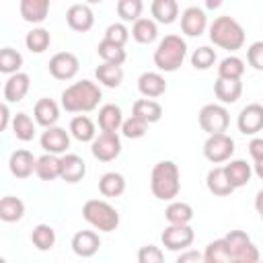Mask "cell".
Masks as SVG:
<instances>
[{"label": "cell", "mask_w": 263, "mask_h": 263, "mask_svg": "<svg viewBox=\"0 0 263 263\" xmlns=\"http://www.w3.org/2000/svg\"><path fill=\"white\" fill-rule=\"evenodd\" d=\"M86 2H88V4H101L103 0H86Z\"/></svg>", "instance_id": "cell-54"}, {"label": "cell", "mask_w": 263, "mask_h": 263, "mask_svg": "<svg viewBox=\"0 0 263 263\" xmlns=\"http://www.w3.org/2000/svg\"><path fill=\"white\" fill-rule=\"evenodd\" d=\"M31 242L39 251H49L55 245V230L49 224H37L31 232Z\"/></svg>", "instance_id": "cell-38"}, {"label": "cell", "mask_w": 263, "mask_h": 263, "mask_svg": "<svg viewBox=\"0 0 263 263\" xmlns=\"http://www.w3.org/2000/svg\"><path fill=\"white\" fill-rule=\"evenodd\" d=\"M193 238L195 232L189 224H168L160 234V240L168 251H185L191 247Z\"/></svg>", "instance_id": "cell-10"}, {"label": "cell", "mask_w": 263, "mask_h": 263, "mask_svg": "<svg viewBox=\"0 0 263 263\" xmlns=\"http://www.w3.org/2000/svg\"><path fill=\"white\" fill-rule=\"evenodd\" d=\"M162 259H164L162 251L158 247H154V245H146V247H142L138 251V261L140 263H160Z\"/></svg>", "instance_id": "cell-48"}, {"label": "cell", "mask_w": 263, "mask_h": 263, "mask_svg": "<svg viewBox=\"0 0 263 263\" xmlns=\"http://www.w3.org/2000/svg\"><path fill=\"white\" fill-rule=\"evenodd\" d=\"M70 134L78 142H90L95 138V121L86 115H76L70 121Z\"/></svg>", "instance_id": "cell-35"}, {"label": "cell", "mask_w": 263, "mask_h": 263, "mask_svg": "<svg viewBox=\"0 0 263 263\" xmlns=\"http://www.w3.org/2000/svg\"><path fill=\"white\" fill-rule=\"evenodd\" d=\"M86 175V162L78 154L60 156V179L66 183H78Z\"/></svg>", "instance_id": "cell-16"}, {"label": "cell", "mask_w": 263, "mask_h": 263, "mask_svg": "<svg viewBox=\"0 0 263 263\" xmlns=\"http://www.w3.org/2000/svg\"><path fill=\"white\" fill-rule=\"evenodd\" d=\"M95 76L99 82H103L105 86L109 88H117L123 80V68L121 64H109V62H103L101 66H97L95 70Z\"/></svg>", "instance_id": "cell-31"}, {"label": "cell", "mask_w": 263, "mask_h": 263, "mask_svg": "<svg viewBox=\"0 0 263 263\" xmlns=\"http://www.w3.org/2000/svg\"><path fill=\"white\" fill-rule=\"evenodd\" d=\"M214 62H216V51L212 47H208V45L197 47L193 51V55H191V64L197 70H208L210 66H214Z\"/></svg>", "instance_id": "cell-45"}, {"label": "cell", "mask_w": 263, "mask_h": 263, "mask_svg": "<svg viewBox=\"0 0 263 263\" xmlns=\"http://www.w3.org/2000/svg\"><path fill=\"white\" fill-rule=\"evenodd\" d=\"M23 66V55L14 47H0V72L14 74Z\"/></svg>", "instance_id": "cell-40"}, {"label": "cell", "mask_w": 263, "mask_h": 263, "mask_svg": "<svg viewBox=\"0 0 263 263\" xmlns=\"http://www.w3.org/2000/svg\"><path fill=\"white\" fill-rule=\"evenodd\" d=\"M205 185H208L210 193H214L218 197H226L234 191V187L230 185V181L224 173V166H214L205 177Z\"/></svg>", "instance_id": "cell-24"}, {"label": "cell", "mask_w": 263, "mask_h": 263, "mask_svg": "<svg viewBox=\"0 0 263 263\" xmlns=\"http://www.w3.org/2000/svg\"><path fill=\"white\" fill-rule=\"evenodd\" d=\"M247 62L255 70H263V41L251 43V47L247 49Z\"/></svg>", "instance_id": "cell-49"}, {"label": "cell", "mask_w": 263, "mask_h": 263, "mask_svg": "<svg viewBox=\"0 0 263 263\" xmlns=\"http://www.w3.org/2000/svg\"><path fill=\"white\" fill-rule=\"evenodd\" d=\"M144 2L142 0H117V14L121 21H136L142 16Z\"/></svg>", "instance_id": "cell-43"}, {"label": "cell", "mask_w": 263, "mask_h": 263, "mask_svg": "<svg viewBox=\"0 0 263 263\" xmlns=\"http://www.w3.org/2000/svg\"><path fill=\"white\" fill-rule=\"evenodd\" d=\"M132 115L144 119V121L150 125V123H156V121L162 117V107H160V103L154 101V99H148V97H146V99H138V101L134 103V107H132Z\"/></svg>", "instance_id": "cell-22"}, {"label": "cell", "mask_w": 263, "mask_h": 263, "mask_svg": "<svg viewBox=\"0 0 263 263\" xmlns=\"http://www.w3.org/2000/svg\"><path fill=\"white\" fill-rule=\"evenodd\" d=\"M185 55H187V43L179 35H166L154 51V64L162 72H175L177 68H181Z\"/></svg>", "instance_id": "cell-4"}, {"label": "cell", "mask_w": 263, "mask_h": 263, "mask_svg": "<svg viewBox=\"0 0 263 263\" xmlns=\"http://www.w3.org/2000/svg\"><path fill=\"white\" fill-rule=\"evenodd\" d=\"M25 216V203L16 195L0 197V220L2 222H18Z\"/></svg>", "instance_id": "cell-29"}, {"label": "cell", "mask_w": 263, "mask_h": 263, "mask_svg": "<svg viewBox=\"0 0 263 263\" xmlns=\"http://www.w3.org/2000/svg\"><path fill=\"white\" fill-rule=\"evenodd\" d=\"M97 53H99V58L103 62H109V64H123L125 62V49H123V45L111 43L107 39H103L97 45Z\"/></svg>", "instance_id": "cell-39"}, {"label": "cell", "mask_w": 263, "mask_h": 263, "mask_svg": "<svg viewBox=\"0 0 263 263\" xmlns=\"http://www.w3.org/2000/svg\"><path fill=\"white\" fill-rule=\"evenodd\" d=\"M78 68H80V62H78L76 53H72V51H58L49 60V74L53 78H58V80L74 78Z\"/></svg>", "instance_id": "cell-11"}, {"label": "cell", "mask_w": 263, "mask_h": 263, "mask_svg": "<svg viewBox=\"0 0 263 263\" xmlns=\"http://www.w3.org/2000/svg\"><path fill=\"white\" fill-rule=\"evenodd\" d=\"M205 25H208V16L201 8L197 6H189L181 12V31L189 37H197L205 31Z\"/></svg>", "instance_id": "cell-15"}, {"label": "cell", "mask_w": 263, "mask_h": 263, "mask_svg": "<svg viewBox=\"0 0 263 263\" xmlns=\"http://www.w3.org/2000/svg\"><path fill=\"white\" fill-rule=\"evenodd\" d=\"M49 4L51 0H21V16L27 23H41L49 12Z\"/></svg>", "instance_id": "cell-25"}, {"label": "cell", "mask_w": 263, "mask_h": 263, "mask_svg": "<svg viewBox=\"0 0 263 263\" xmlns=\"http://www.w3.org/2000/svg\"><path fill=\"white\" fill-rule=\"evenodd\" d=\"M29 84H31V78L29 74L25 72H14L10 74V78L6 80L4 84V99L8 103H18L25 99V95L29 92Z\"/></svg>", "instance_id": "cell-19"}, {"label": "cell", "mask_w": 263, "mask_h": 263, "mask_svg": "<svg viewBox=\"0 0 263 263\" xmlns=\"http://www.w3.org/2000/svg\"><path fill=\"white\" fill-rule=\"evenodd\" d=\"M90 150L92 156L101 162H111L119 156L121 152V140L117 136V132H101L99 136H95L90 140Z\"/></svg>", "instance_id": "cell-8"}, {"label": "cell", "mask_w": 263, "mask_h": 263, "mask_svg": "<svg viewBox=\"0 0 263 263\" xmlns=\"http://www.w3.org/2000/svg\"><path fill=\"white\" fill-rule=\"evenodd\" d=\"M201 259L205 263H230L232 255L228 251V245L224 238H216L205 247V253L201 255Z\"/></svg>", "instance_id": "cell-34"}, {"label": "cell", "mask_w": 263, "mask_h": 263, "mask_svg": "<svg viewBox=\"0 0 263 263\" xmlns=\"http://www.w3.org/2000/svg\"><path fill=\"white\" fill-rule=\"evenodd\" d=\"M121 132H123V136H125V138L136 140V138L146 136V132H148V123H146L144 119H140V117L132 115L129 119L121 121Z\"/></svg>", "instance_id": "cell-44"}, {"label": "cell", "mask_w": 263, "mask_h": 263, "mask_svg": "<svg viewBox=\"0 0 263 263\" xmlns=\"http://www.w3.org/2000/svg\"><path fill=\"white\" fill-rule=\"evenodd\" d=\"M214 92L222 103H236L242 95V84H240V80L218 76V80L214 84Z\"/></svg>", "instance_id": "cell-26"}, {"label": "cell", "mask_w": 263, "mask_h": 263, "mask_svg": "<svg viewBox=\"0 0 263 263\" xmlns=\"http://www.w3.org/2000/svg\"><path fill=\"white\" fill-rule=\"evenodd\" d=\"M35 175L43 181H53L60 177V156L45 152L43 156L35 158Z\"/></svg>", "instance_id": "cell-28"}, {"label": "cell", "mask_w": 263, "mask_h": 263, "mask_svg": "<svg viewBox=\"0 0 263 263\" xmlns=\"http://www.w3.org/2000/svg\"><path fill=\"white\" fill-rule=\"evenodd\" d=\"M82 216L90 226L103 232H111L119 226V212L103 199H86L82 205Z\"/></svg>", "instance_id": "cell-5"}, {"label": "cell", "mask_w": 263, "mask_h": 263, "mask_svg": "<svg viewBox=\"0 0 263 263\" xmlns=\"http://www.w3.org/2000/svg\"><path fill=\"white\" fill-rule=\"evenodd\" d=\"M245 74V62L236 55H228L220 62L218 66V76L220 78H234V80H240V76Z\"/></svg>", "instance_id": "cell-41"}, {"label": "cell", "mask_w": 263, "mask_h": 263, "mask_svg": "<svg viewBox=\"0 0 263 263\" xmlns=\"http://www.w3.org/2000/svg\"><path fill=\"white\" fill-rule=\"evenodd\" d=\"M51 43V37H49V31L43 29V27H37V29H31L25 37V45L29 51L33 53H43Z\"/></svg>", "instance_id": "cell-36"}, {"label": "cell", "mask_w": 263, "mask_h": 263, "mask_svg": "<svg viewBox=\"0 0 263 263\" xmlns=\"http://www.w3.org/2000/svg\"><path fill=\"white\" fill-rule=\"evenodd\" d=\"M210 39L222 49H240L245 45V29L232 16H218L210 25Z\"/></svg>", "instance_id": "cell-3"}, {"label": "cell", "mask_w": 263, "mask_h": 263, "mask_svg": "<svg viewBox=\"0 0 263 263\" xmlns=\"http://www.w3.org/2000/svg\"><path fill=\"white\" fill-rule=\"evenodd\" d=\"M261 197H263V191L257 193V210H261Z\"/></svg>", "instance_id": "cell-53"}, {"label": "cell", "mask_w": 263, "mask_h": 263, "mask_svg": "<svg viewBox=\"0 0 263 263\" xmlns=\"http://www.w3.org/2000/svg\"><path fill=\"white\" fill-rule=\"evenodd\" d=\"M99 191L105 195V197H117L125 191V179L121 173H115V171H109L105 173L101 179H99Z\"/></svg>", "instance_id": "cell-32"}, {"label": "cell", "mask_w": 263, "mask_h": 263, "mask_svg": "<svg viewBox=\"0 0 263 263\" xmlns=\"http://www.w3.org/2000/svg\"><path fill=\"white\" fill-rule=\"evenodd\" d=\"M164 216H166L168 224H189L193 218V208L185 201H173L164 210Z\"/></svg>", "instance_id": "cell-37"}, {"label": "cell", "mask_w": 263, "mask_h": 263, "mask_svg": "<svg viewBox=\"0 0 263 263\" xmlns=\"http://www.w3.org/2000/svg\"><path fill=\"white\" fill-rule=\"evenodd\" d=\"M224 173H226V177H228V181H230V185H232L234 189L247 185V183L251 181V175H253L251 164H249L247 160H240V158L230 160V162L224 166Z\"/></svg>", "instance_id": "cell-23"}, {"label": "cell", "mask_w": 263, "mask_h": 263, "mask_svg": "<svg viewBox=\"0 0 263 263\" xmlns=\"http://www.w3.org/2000/svg\"><path fill=\"white\" fill-rule=\"evenodd\" d=\"M138 88L144 97L148 99H156L160 95H164L166 90V80L158 74V72H144L140 78H138Z\"/></svg>", "instance_id": "cell-21"}, {"label": "cell", "mask_w": 263, "mask_h": 263, "mask_svg": "<svg viewBox=\"0 0 263 263\" xmlns=\"http://www.w3.org/2000/svg\"><path fill=\"white\" fill-rule=\"evenodd\" d=\"M127 37H129V31L125 29L123 23H113V25H109L107 31H105V39L111 41V43H117V45H125Z\"/></svg>", "instance_id": "cell-46"}, {"label": "cell", "mask_w": 263, "mask_h": 263, "mask_svg": "<svg viewBox=\"0 0 263 263\" xmlns=\"http://www.w3.org/2000/svg\"><path fill=\"white\" fill-rule=\"evenodd\" d=\"M201 261V253L197 251H185L177 257V263H199Z\"/></svg>", "instance_id": "cell-50"}, {"label": "cell", "mask_w": 263, "mask_h": 263, "mask_svg": "<svg viewBox=\"0 0 263 263\" xmlns=\"http://www.w3.org/2000/svg\"><path fill=\"white\" fill-rule=\"evenodd\" d=\"M33 113H35V121H37L39 125L49 127V125H55V121H58V117H60V107H58V103H55L53 99L43 97V99H39V101L35 103Z\"/></svg>", "instance_id": "cell-20"}, {"label": "cell", "mask_w": 263, "mask_h": 263, "mask_svg": "<svg viewBox=\"0 0 263 263\" xmlns=\"http://www.w3.org/2000/svg\"><path fill=\"white\" fill-rule=\"evenodd\" d=\"M66 23L72 31L86 33L95 23V14L88 4H72L66 12Z\"/></svg>", "instance_id": "cell-14"}, {"label": "cell", "mask_w": 263, "mask_h": 263, "mask_svg": "<svg viewBox=\"0 0 263 263\" xmlns=\"http://www.w3.org/2000/svg\"><path fill=\"white\" fill-rule=\"evenodd\" d=\"M158 35V29H156V23L152 18H136L134 21V27H132V37L138 41V43H152Z\"/></svg>", "instance_id": "cell-33"}, {"label": "cell", "mask_w": 263, "mask_h": 263, "mask_svg": "<svg viewBox=\"0 0 263 263\" xmlns=\"http://www.w3.org/2000/svg\"><path fill=\"white\" fill-rule=\"evenodd\" d=\"M238 129L245 136L257 134L263 129V105L259 103H249L240 113H238V121H236Z\"/></svg>", "instance_id": "cell-12"}, {"label": "cell", "mask_w": 263, "mask_h": 263, "mask_svg": "<svg viewBox=\"0 0 263 263\" xmlns=\"http://www.w3.org/2000/svg\"><path fill=\"white\" fill-rule=\"evenodd\" d=\"M150 189L156 199H173L181 189L179 166L173 160H160L154 164L150 175Z\"/></svg>", "instance_id": "cell-2"}, {"label": "cell", "mask_w": 263, "mask_h": 263, "mask_svg": "<svg viewBox=\"0 0 263 263\" xmlns=\"http://www.w3.org/2000/svg\"><path fill=\"white\" fill-rule=\"evenodd\" d=\"M222 2H224V0H205V6H208L210 10H216V8L222 6Z\"/></svg>", "instance_id": "cell-52"}, {"label": "cell", "mask_w": 263, "mask_h": 263, "mask_svg": "<svg viewBox=\"0 0 263 263\" xmlns=\"http://www.w3.org/2000/svg\"><path fill=\"white\" fill-rule=\"evenodd\" d=\"M228 111L224 105H216V103H208L201 107L199 111V125L203 132L208 134H218V132H226L228 127Z\"/></svg>", "instance_id": "cell-9"}, {"label": "cell", "mask_w": 263, "mask_h": 263, "mask_svg": "<svg viewBox=\"0 0 263 263\" xmlns=\"http://www.w3.org/2000/svg\"><path fill=\"white\" fill-rule=\"evenodd\" d=\"M224 240L228 245L232 261H236V263H257L259 261V251L245 230H230L224 236Z\"/></svg>", "instance_id": "cell-6"}, {"label": "cell", "mask_w": 263, "mask_h": 263, "mask_svg": "<svg viewBox=\"0 0 263 263\" xmlns=\"http://www.w3.org/2000/svg\"><path fill=\"white\" fill-rule=\"evenodd\" d=\"M99 127L101 132H117L121 127V121H123V115H121V109L115 105V103H107L99 109Z\"/></svg>", "instance_id": "cell-27"}, {"label": "cell", "mask_w": 263, "mask_h": 263, "mask_svg": "<svg viewBox=\"0 0 263 263\" xmlns=\"http://www.w3.org/2000/svg\"><path fill=\"white\" fill-rule=\"evenodd\" d=\"M101 101V88L92 80H78L62 92V107L70 113H88L97 109Z\"/></svg>", "instance_id": "cell-1"}, {"label": "cell", "mask_w": 263, "mask_h": 263, "mask_svg": "<svg viewBox=\"0 0 263 263\" xmlns=\"http://www.w3.org/2000/svg\"><path fill=\"white\" fill-rule=\"evenodd\" d=\"M249 152L253 156V164H255V173L259 177H263V140L261 138H253L249 144Z\"/></svg>", "instance_id": "cell-47"}, {"label": "cell", "mask_w": 263, "mask_h": 263, "mask_svg": "<svg viewBox=\"0 0 263 263\" xmlns=\"http://www.w3.org/2000/svg\"><path fill=\"white\" fill-rule=\"evenodd\" d=\"M12 132H14V136L18 140L29 142L35 136V123H33V119L27 113H16L12 117Z\"/></svg>", "instance_id": "cell-42"}, {"label": "cell", "mask_w": 263, "mask_h": 263, "mask_svg": "<svg viewBox=\"0 0 263 263\" xmlns=\"http://www.w3.org/2000/svg\"><path fill=\"white\" fill-rule=\"evenodd\" d=\"M101 247V238L95 230H78L72 236V251L78 257H92Z\"/></svg>", "instance_id": "cell-18"}, {"label": "cell", "mask_w": 263, "mask_h": 263, "mask_svg": "<svg viewBox=\"0 0 263 263\" xmlns=\"http://www.w3.org/2000/svg\"><path fill=\"white\" fill-rule=\"evenodd\" d=\"M8 121H10V111H8V107L4 103H0V132L6 129Z\"/></svg>", "instance_id": "cell-51"}, {"label": "cell", "mask_w": 263, "mask_h": 263, "mask_svg": "<svg viewBox=\"0 0 263 263\" xmlns=\"http://www.w3.org/2000/svg\"><path fill=\"white\" fill-rule=\"evenodd\" d=\"M41 148L45 152H51V154H62L70 148V136L64 127H58V125H49L45 127V132L41 134Z\"/></svg>", "instance_id": "cell-13"}, {"label": "cell", "mask_w": 263, "mask_h": 263, "mask_svg": "<svg viewBox=\"0 0 263 263\" xmlns=\"http://www.w3.org/2000/svg\"><path fill=\"white\" fill-rule=\"evenodd\" d=\"M8 168L16 179H27L29 175L35 173V156H33V152H29L25 148L14 150L10 154V158H8Z\"/></svg>", "instance_id": "cell-17"}, {"label": "cell", "mask_w": 263, "mask_h": 263, "mask_svg": "<svg viewBox=\"0 0 263 263\" xmlns=\"http://www.w3.org/2000/svg\"><path fill=\"white\" fill-rule=\"evenodd\" d=\"M150 12H152L154 21H158L162 25H171L179 16V4H177V0H152Z\"/></svg>", "instance_id": "cell-30"}, {"label": "cell", "mask_w": 263, "mask_h": 263, "mask_svg": "<svg viewBox=\"0 0 263 263\" xmlns=\"http://www.w3.org/2000/svg\"><path fill=\"white\" fill-rule=\"evenodd\" d=\"M203 154L214 164L224 162V160H228L234 154V140L228 134H224V132L210 134L205 144H203Z\"/></svg>", "instance_id": "cell-7"}]
</instances>
